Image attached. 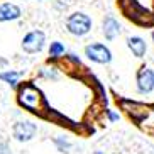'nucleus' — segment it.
Listing matches in <instances>:
<instances>
[{
  "instance_id": "obj_14",
  "label": "nucleus",
  "mask_w": 154,
  "mask_h": 154,
  "mask_svg": "<svg viewBox=\"0 0 154 154\" xmlns=\"http://www.w3.org/2000/svg\"><path fill=\"white\" fill-rule=\"evenodd\" d=\"M107 113H109V119H110V120H112V122H117L119 119H120V117H119V113H115V112H113V110H109V112H107Z\"/></svg>"
},
{
  "instance_id": "obj_16",
  "label": "nucleus",
  "mask_w": 154,
  "mask_h": 154,
  "mask_svg": "<svg viewBox=\"0 0 154 154\" xmlns=\"http://www.w3.org/2000/svg\"><path fill=\"white\" fill-rule=\"evenodd\" d=\"M152 41H154V32H152Z\"/></svg>"
},
{
  "instance_id": "obj_7",
  "label": "nucleus",
  "mask_w": 154,
  "mask_h": 154,
  "mask_svg": "<svg viewBox=\"0 0 154 154\" xmlns=\"http://www.w3.org/2000/svg\"><path fill=\"white\" fill-rule=\"evenodd\" d=\"M102 32H103L105 39H109V41H113L117 36H120V32H122V27H120V24L115 17L112 15H107L103 19V22H102Z\"/></svg>"
},
{
  "instance_id": "obj_11",
  "label": "nucleus",
  "mask_w": 154,
  "mask_h": 154,
  "mask_svg": "<svg viewBox=\"0 0 154 154\" xmlns=\"http://www.w3.org/2000/svg\"><path fill=\"white\" fill-rule=\"evenodd\" d=\"M17 78H19V73L17 71H4L0 73V80H4V82H7L9 85H17Z\"/></svg>"
},
{
  "instance_id": "obj_9",
  "label": "nucleus",
  "mask_w": 154,
  "mask_h": 154,
  "mask_svg": "<svg viewBox=\"0 0 154 154\" xmlns=\"http://www.w3.org/2000/svg\"><path fill=\"white\" fill-rule=\"evenodd\" d=\"M20 9L14 4H2L0 5V22H7V20H15L20 17Z\"/></svg>"
},
{
  "instance_id": "obj_2",
  "label": "nucleus",
  "mask_w": 154,
  "mask_h": 154,
  "mask_svg": "<svg viewBox=\"0 0 154 154\" xmlns=\"http://www.w3.org/2000/svg\"><path fill=\"white\" fill-rule=\"evenodd\" d=\"M85 56L93 63L109 64L112 61V51L102 42H91L85 48Z\"/></svg>"
},
{
  "instance_id": "obj_12",
  "label": "nucleus",
  "mask_w": 154,
  "mask_h": 154,
  "mask_svg": "<svg viewBox=\"0 0 154 154\" xmlns=\"http://www.w3.org/2000/svg\"><path fill=\"white\" fill-rule=\"evenodd\" d=\"M41 75H42V76H46V78H53V80L58 78V73L54 71V68H51V71H44V69H42Z\"/></svg>"
},
{
  "instance_id": "obj_5",
  "label": "nucleus",
  "mask_w": 154,
  "mask_h": 154,
  "mask_svg": "<svg viewBox=\"0 0 154 154\" xmlns=\"http://www.w3.org/2000/svg\"><path fill=\"white\" fill-rule=\"evenodd\" d=\"M137 90L142 95L151 93L154 90V69L146 68V66L139 69V73H137Z\"/></svg>"
},
{
  "instance_id": "obj_15",
  "label": "nucleus",
  "mask_w": 154,
  "mask_h": 154,
  "mask_svg": "<svg viewBox=\"0 0 154 154\" xmlns=\"http://www.w3.org/2000/svg\"><path fill=\"white\" fill-rule=\"evenodd\" d=\"M93 154H105V152H103V151H95Z\"/></svg>"
},
{
  "instance_id": "obj_13",
  "label": "nucleus",
  "mask_w": 154,
  "mask_h": 154,
  "mask_svg": "<svg viewBox=\"0 0 154 154\" xmlns=\"http://www.w3.org/2000/svg\"><path fill=\"white\" fill-rule=\"evenodd\" d=\"M56 144L59 146V147H61V149H63V152H64V149H68L69 147V142L66 139L63 140V137H59V139H56Z\"/></svg>"
},
{
  "instance_id": "obj_10",
  "label": "nucleus",
  "mask_w": 154,
  "mask_h": 154,
  "mask_svg": "<svg viewBox=\"0 0 154 154\" xmlns=\"http://www.w3.org/2000/svg\"><path fill=\"white\" fill-rule=\"evenodd\" d=\"M61 54H64V46L59 41L51 42V46H49V56L51 58H59Z\"/></svg>"
},
{
  "instance_id": "obj_4",
  "label": "nucleus",
  "mask_w": 154,
  "mask_h": 154,
  "mask_svg": "<svg viewBox=\"0 0 154 154\" xmlns=\"http://www.w3.org/2000/svg\"><path fill=\"white\" fill-rule=\"evenodd\" d=\"M36 131H37V125L34 122H29V120H20V122H17L14 125L12 134H14V137L19 140V142H27V140H31L32 137H34Z\"/></svg>"
},
{
  "instance_id": "obj_6",
  "label": "nucleus",
  "mask_w": 154,
  "mask_h": 154,
  "mask_svg": "<svg viewBox=\"0 0 154 154\" xmlns=\"http://www.w3.org/2000/svg\"><path fill=\"white\" fill-rule=\"evenodd\" d=\"M41 100V93L34 88V86H24L20 90V97H19V102L20 105L27 107V109H37V103Z\"/></svg>"
},
{
  "instance_id": "obj_1",
  "label": "nucleus",
  "mask_w": 154,
  "mask_h": 154,
  "mask_svg": "<svg viewBox=\"0 0 154 154\" xmlns=\"http://www.w3.org/2000/svg\"><path fill=\"white\" fill-rule=\"evenodd\" d=\"M91 26H93V22H91L90 15H86L85 12H75V14H71L66 19V29H68V32L73 34V36H78V37L86 36L91 31Z\"/></svg>"
},
{
  "instance_id": "obj_3",
  "label": "nucleus",
  "mask_w": 154,
  "mask_h": 154,
  "mask_svg": "<svg viewBox=\"0 0 154 154\" xmlns=\"http://www.w3.org/2000/svg\"><path fill=\"white\" fill-rule=\"evenodd\" d=\"M44 42H46L44 32L42 31H32L22 39V49L26 51V53H29V54H34V53L42 51Z\"/></svg>"
},
{
  "instance_id": "obj_8",
  "label": "nucleus",
  "mask_w": 154,
  "mask_h": 154,
  "mask_svg": "<svg viewBox=\"0 0 154 154\" xmlns=\"http://www.w3.org/2000/svg\"><path fill=\"white\" fill-rule=\"evenodd\" d=\"M127 48L132 51V54L136 56V58H142L146 54V51H147V44L142 37L139 36H131L127 39Z\"/></svg>"
}]
</instances>
